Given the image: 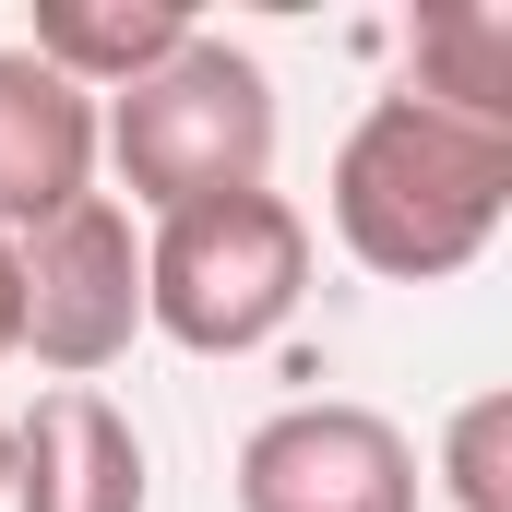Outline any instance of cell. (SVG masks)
Listing matches in <instances>:
<instances>
[{
    "label": "cell",
    "instance_id": "7",
    "mask_svg": "<svg viewBox=\"0 0 512 512\" xmlns=\"http://www.w3.org/2000/svg\"><path fill=\"white\" fill-rule=\"evenodd\" d=\"M96 191V96L36 48H0V239H36Z\"/></svg>",
    "mask_w": 512,
    "mask_h": 512
},
{
    "label": "cell",
    "instance_id": "11",
    "mask_svg": "<svg viewBox=\"0 0 512 512\" xmlns=\"http://www.w3.org/2000/svg\"><path fill=\"white\" fill-rule=\"evenodd\" d=\"M24 346V286H12V239H0V358Z\"/></svg>",
    "mask_w": 512,
    "mask_h": 512
},
{
    "label": "cell",
    "instance_id": "5",
    "mask_svg": "<svg viewBox=\"0 0 512 512\" xmlns=\"http://www.w3.org/2000/svg\"><path fill=\"white\" fill-rule=\"evenodd\" d=\"M239 512H417V441L358 393H298L239 441Z\"/></svg>",
    "mask_w": 512,
    "mask_h": 512
},
{
    "label": "cell",
    "instance_id": "8",
    "mask_svg": "<svg viewBox=\"0 0 512 512\" xmlns=\"http://www.w3.org/2000/svg\"><path fill=\"white\" fill-rule=\"evenodd\" d=\"M203 24H191V0H36V24H24V48L60 72V84H84L96 108L143 84L155 60H179Z\"/></svg>",
    "mask_w": 512,
    "mask_h": 512
},
{
    "label": "cell",
    "instance_id": "1",
    "mask_svg": "<svg viewBox=\"0 0 512 512\" xmlns=\"http://www.w3.org/2000/svg\"><path fill=\"white\" fill-rule=\"evenodd\" d=\"M322 215H334L358 274L441 286V274L489 262V239L512 227V131L417 108V96H370L346 120V143H334Z\"/></svg>",
    "mask_w": 512,
    "mask_h": 512
},
{
    "label": "cell",
    "instance_id": "12",
    "mask_svg": "<svg viewBox=\"0 0 512 512\" xmlns=\"http://www.w3.org/2000/svg\"><path fill=\"white\" fill-rule=\"evenodd\" d=\"M0 501H12V417H0Z\"/></svg>",
    "mask_w": 512,
    "mask_h": 512
},
{
    "label": "cell",
    "instance_id": "3",
    "mask_svg": "<svg viewBox=\"0 0 512 512\" xmlns=\"http://www.w3.org/2000/svg\"><path fill=\"white\" fill-rule=\"evenodd\" d=\"M310 298V215L286 191H227L143 227V334L179 358H251Z\"/></svg>",
    "mask_w": 512,
    "mask_h": 512
},
{
    "label": "cell",
    "instance_id": "10",
    "mask_svg": "<svg viewBox=\"0 0 512 512\" xmlns=\"http://www.w3.org/2000/svg\"><path fill=\"white\" fill-rule=\"evenodd\" d=\"M441 489H453V512H512V393H465L453 405Z\"/></svg>",
    "mask_w": 512,
    "mask_h": 512
},
{
    "label": "cell",
    "instance_id": "9",
    "mask_svg": "<svg viewBox=\"0 0 512 512\" xmlns=\"http://www.w3.org/2000/svg\"><path fill=\"white\" fill-rule=\"evenodd\" d=\"M417 108H453V120L512 131V0H441L405 24V84Z\"/></svg>",
    "mask_w": 512,
    "mask_h": 512
},
{
    "label": "cell",
    "instance_id": "6",
    "mask_svg": "<svg viewBox=\"0 0 512 512\" xmlns=\"http://www.w3.org/2000/svg\"><path fill=\"white\" fill-rule=\"evenodd\" d=\"M0 512H155V453L96 382H60L12 417V501Z\"/></svg>",
    "mask_w": 512,
    "mask_h": 512
},
{
    "label": "cell",
    "instance_id": "2",
    "mask_svg": "<svg viewBox=\"0 0 512 512\" xmlns=\"http://www.w3.org/2000/svg\"><path fill=\"white\" fill-rule=\"evenodd\" d=\"M96 167H120L131 215H191L227 191H274V72L239 36H191L179 60H155L96 108Z\"/></svg>",
    "mask_w": 512,
    "mask_h": 512
},
{
    "label": "cell",
    "instance_id": "4",
    "mask_svg": "<svg viewBox=\"0 0 512 512\" xmlns=\"http://www.w3.org/2000/svg\"><path fill=\"white\" fill-rule=\"evenodd\" d=\"M12 286H24V346L36 370L60 382H96L120 370L131 334H143V227H131L120 191H84L72 215H48L36 239H12Z\"/></svg>",
    "mask_w": 512,
    "mask_h": 512
}]
</instances>
